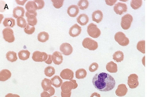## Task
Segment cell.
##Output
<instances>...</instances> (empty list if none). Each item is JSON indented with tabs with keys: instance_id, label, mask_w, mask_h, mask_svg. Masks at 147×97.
<instances>
[{
	"instance_id": "6da1fadb",
	"label": "cell",
	"mask_w": 147,
	"mask_h": 97,
	"mask_svg": "<svg viewBox=\"0 0 147 97\" xmlns=\"http://www.w3.org/2000/svg\"><path fill=\"white\" fill-rule=\"evenodd\" d=\"M92 81L97 89L102 92L112 90L115 85L114 78L110 74L104 72L95 74L92 78Z\"/></svg>"
},
{
	"instance_id": "7a4b0ae2",
	"label": "cell",
	"mask_w": 147,
	"mask_h": 97,
	"mask_svg": "<svg viewBox=\"0 0 147 97\" xmlns=\"http://www.w3.org/2000/svg\"><path fill=\"white\" fill-rule=\"evenodd\" d=\"M115 41L120 45L125 46L129 43V39L122 32L119 31L116 33L114 36Z\"/></svg>"
},
{
	"instance_id": "3957f363",
	"label": "cell",
	"mask_w": 147,
	"mask_h": 97,
	"mask_svg": "<svg viewBox=\"0 0 147 97\" xmlns=\"http://www.w3.org/2000/svg\"><path fill=\"white\" fill-rule=\"evenodd\" d=\"M83 47L90 50H94L98 47V43L92 39L86 37L84 39L82 42Z\"/></svg>"
},
{
	"instance_id": "277c9868",
	"label": "cell",
	"mask_w": 147,
	"mask_h": 97,
	"mask_svg": "<svg viewBox=\"0 0 147 97\" xmlns=\"http://www.w3.org/2000/svg\"><path fill=\"white\" fill-rule=\"evenodd\" d=\"M87 32L90 37L95 38L98 37L101 34L100 31L96 25L92 23H90L88 26Z\"/></svg>"
},
{
	"instance_id": "5b68a950",
	"label": "cell",
	"mask_w": 147,
	"mask_h": 97,
	"mask_svg": "<svg viewBox=\"0 0 147 97\" xmlns=\"http://www.w3.org/2000/svg\"><path fill=\"white\" fill-rule=\"evenodd\" d=\"M132 16L129 14H127L123 16L121 18V25L124 30H127L130 27L133 21Z\"/></svg>"
},
{
	"instance_id": "8992f818",
	"label": "cell",
	"mask_w": 147,
	"mask_h": 97,
	"mask_svg": "<svg viewBox=\"0 0 147 97\" xmlns=\"http://www.w3.org/2000/svg\"><path fill=\"white\" fill-rule=\"evenodd\" d=\"M2 33L4 39L6 41L11 43L14 41L13 31L11 28L9 27L5 28L2 31Z\"/></svg>"
},
{
	"instance_id": "52a82bcc",
	"label": "cell",
	"mask_w": 147,
	"mask_h": 97,
	"mask_svg": "<svg viewBox=\"0 0 147 97\" xmlns=\"http://www.w3.org/2000/svg\"><path fill=\"white\" fill-rule=\"evenodd\" d=\"M48 57V55L46 53L36 51L33 53L32 58L35 62H42L45 61Z\"/></svg>"
},
{
	"instance_id": "ba28073f",
	"label": "cell",
	"mask_w": 147,
	"mask_h": 97,
	"mask_svg": "<svg viewBox=\"0 0 147 97\" xmlns=\"http://www.w3.org/2000/svg\"><path fill=\"white\" fill-rule=\"evenodd\" d=\"M138 76L136 74H131L128 77L127 83L131 89L136 88L139 84Z\"/></svg>"
},
{
	"instance_id": "9c48e42d",
	"label": "cell",
	"mask_w": 147,
	"mask_h": 97,
	"mask_svg": "<svg viewBox=\"0 0 147 97\" xmlns=\"http://www.w3.org/2000/svg\"><path fill=\"white\" fill-rule=\"evenodd\" d=\"M127 6L125 3L118 2L114 6V12L117 14L122 15L127 10Z\"/></svg>"
},
{
	"instance_id": "30bf717a",
	"label": "cell",
	"mask_w": 147,
	"mask_h": 97,
	"mask_svg": "<svg viewBox=\"0 0 147 97\" xmlns=\"http://www.w3.org/2000/svg\"><path fill=\"white\" fill-rule=\"evenodd\" d=\"M59 49L62 53L66 56L70 55L73 51L72 46L67 43H62L60 46Z\"/></svg>"
},
{
	"instance_id": "8fae6325",
	"label": "cell",
	"mask_w": 147,
	"mask_h": 97,
	"mask_svg": "<svg viewBox=\"0 0 147 97\" xmlns=\"http://www.w3.org/2000/svg\"><path fill=\"white\" fill-rule=\"evenodd\" d=\"M74 85L73 83L71 81H66L64 82L61 85V88L62 92L65 94H68L71 92L73 89Z\"/></svg>"
},
{
	"instance_id": "7c38bea8",
	"label": "cell",
	"mask_w": 147,
	"mask_h": 97,
	"mask_svg": "<svg viewBox=\"0 0 147 97\" xmlns=\"http://www.w3.org/2000/svg\"><path fill=\"white\" fill-rule=\"evenodd\" d=\"M60 76L63 79L70 81L74 78V73L72 70L67 68L62 70L60 73Z\"/></svg>"
},
{
	"instance_id": "4fadbf2b",
	"label": "cell",
	"mask_w": 147,
	"mask_h": 97,
	"mask_svg": "<svg viewBox=\"0 0 147 97\" xmlns=\"http://www.w3.org/2000/svg\"><path fill=\"white\" fill-rule=\"evenodd\" d=\"M37 13L34 14H30L27 11L25 13V16L27 17L28 24L30 26H34L37 22L36 16Z\"/></svg>"
},
{
	"instance_id": "5bb4252c",
	"label": "cell",
	"mask_w": 147,
	"mask_h": 97,
	"mask_svg": "<svg viewBox=\"0 0 147 97\" xmlns=\"http://www.w3.org/2000/svg\"><path fill=\"white\" fill-rule=\"evenodd\" d=\"M81 27L77 24H75L70 28L69 33L71 36L75 37L78 36L81 33Z\"/></svg>"
},
{
	"instance_id": "9a60e30c",
	"label": "cell",
	"mask_w": 147,
	"mask_h": 97,
	"mask_svg": "<svg viewBox=\"0 0 147 97\" xmlns=\"http://www.w3.org/2000/svg\"><path fill=\"white\" fill-rule=\"evenodd\" d=\"M27 11L31 14L37 13L36 10L38 9L37 7L35 2L34 1H29L25 6Z\"/></svg>"
},
{
	"instance_id": "2e32d148",
	"label": "cell",
	"mask_w": 147,
	"mask_h": 97,
	"mask_svg": "<svg viewBox=\"0 0 147 97\" xmlns=\"http://www.w3.org/2000/svg\"><path fill=\"white\" fill-rule=\"evenodd\" d=\"M128 89L126 85L124 84H121L118 86L115 93L117 96L121 97L125 95Z\"/></svg>"
},
{
	"instance_id": "e0dca14e",
	"label": "cell",
	"mask_w": 147,
	"mask_h": 97,
	"mask_svg": "<svg viewBox=\"0 0 147 97\" xmlns=\"http://www.w3.org/2000/svg\"><path fill=\"white\" fill-rule=\"evenodd\" d=\"M51 57L52 60L55 64H60L63 62V56L62 54L59 51H56L54 52Z\"/></svg>"
},
{
	"instance_id": "ac0fdd59",
	"label": "cell",
	"mask_w": 147,
	"mask_h": 97,
	"mask_svg": "<svg viewBox=\"0 0 147 97\" xmlns=\"http://www.w3.org/2000/svg\"><path fill=\"white\" fill-rule=\"evenodd\" d=\"M79 12L78 6L76 5H72L69 6L67 10L68 15L71 17H76Z\"/></svg>"
},
{
	"instance_id": "d6986e66",
	"label": "cell",
	"mask_w": 147,
	"mask_h": 97,
	"mask_svg": "<svg viewBox=\"0 0 147 97\" xmlns=\"http://www.w3.org/2000/svg\"><path fill=\"white\" fill-rule=\"evenodd\" d=\"M13 16L17 18L19 17L24 16L25 10L23 7L17 6L13 9Z\"/></svg>"
},
{
	"instance_id": "ffe728a7",
	"label": "cell",
	"mask_w": 147,
	"mask_h": 97,
	"mask_svg": "<svg viewBox=\"0 0 147 97\" xmlns=\"http://www.w3.org/2000/svg\"><path fill=\"white\" fill-rule=\"evenodd\" d=\"M103 14L100 10H97L94 11L92 14V20L97 23L100 22L102 19Z\"/></svg>"
},
{
	"instance_id": "44dd1931",
	"label": "cell",
	"mask_w": 147,
	"mask_h": 97,
	"mask_svg": "<svg viewBox=\"0 0 147 97\" xmlns=\"http://www.w3.org/2000/svg\"><path fill=\"white\" fill-rule=\"evenodd\" d=\"M78 23L81 26H84L87 24L89 21L88 16L86 14H80L76 18Z\"/></svg>"
},
{
	"instance_id": "7402d4cb",
	"label": "cell",
	"mask_w": 147,
	"mask_h": 97,
	"mask_svg": "<svg viewBox=\"0 0 147 97\" xmlns=\"http://www.w3.org/2000/svg\"><path fill=\"white\" fill-rule=\"evenodd\" d=\"M10 71L8 69H4L0 72V81H5L9 79L11 76Z\"/></svg>"
},
{
	"instance_id": "603a6c76",
	"label": "cell",
	"mask_w": 147,
	"mask_h": 97,
	"mask_svg": "<svg viewBox=\"0 0 147 97\" xmlns=\"http://www.w3.org/2000/svg\"><path fill=\"white\" fill-rule=\"evenodd\" d=\"M107 70L110 73H116L117 71V64L113 61L107 63L106 65Z\"/></svg>"
},
{
	"instance_id": "cb8c5ba5",
	"label": "cell",
	"mask_w": 147,
	"mask_h": 97,
	"mask_svg": "<svg viewBox=\"0 0 147 97\" xmlns=\"http://www.w3.org/2000/svg\"><path fill=\"white\" fill-rule=\"evenodd\" d=\"M124 58L123 53L119 50L115 52L113 55V59L117 62H121L122 61Z\"/></svg>"
},
{
	"instance_id": "d4e9b609",
	"label": "cell",
	"mask_w": 147,
	"mask_h": 97,
	"mask_svg": "<svg viewBox=\"0 0 147 97\" xmlns=\"http://www.w3.org/2000/svg\"><path fill=\"white\" fill-rule=\"evenodd\" d=\"M41 84L44 90L48 91L51 89L52 83L51 80L45 78L42 80Z\"/></svg>"
},
{
	"instance_id": "484cf974",
	"label": "cell",
	"mask_w": 147,
	"mask_h": 97,
	"mask_svg": "<svg viewBox=\"0 0 147 97\" xmlns=\"http://www.w3.org/2000/svg\"><path fill=\"white\" fill-rule=\"evenodd\" d=\"M52 84L56 88L59 87L61 85L63 80L58 75H56L51 79Z\"/></svg>"
},
{
	"instance_id": "4316f807",
	"label": "cell",
	"mask_w": 147,
	"mask_h": 97,
	"mask_svg": "<svg viewBox=\"0 0 147 97\" xmlns=\"http://www.w3.org/2000/svg\"><path fill=\"white\" fill-rule=\"evenodd\" d=\"M18 54L19 59L24 60L28 59L29 58L30 53L27 50H22L18 52Z\"/></svg>"
},
{
	"instance_id": "83f0119b",
	"label": "cell",
	"mask_w": 147,
	"mask_h": 97,
	"mask_svg": "<svg viewBox=\"0 0 147 97\" xmlns=\"http://www.w3.org/2000/svg\"><path fill=\"white\" fill-rule=\"evenodd\" d=\"M3 24L5 27L12 28L15 25V20L12 18H5Z\"/></svg>"
},
{
	"instance_id": "f1b7e54d",
	"label": "cell",
	"mask_w": 147,
	"mask_h": 97,
	"mask_svg": "<svg viewBox=\"0 0 147 97\" xmlns=\"http://www.w3.org/2000/svg\"><path fill=\"white\" fill-rule=\"evenodd\" d=\"M6 56L7 59L11 62L16 61L18 59L16 53L13 51H9L7 52Z\"/></svg>"
},
{
	"instance_id": "f546056e",
	"label": "cell",
	"mask_w": 147,
	"mask_h": 97,
	"mask_svg": "<svg viewBox=\"0 0 147 97\" xmlns=\"http://www.w3.org/2000/svg\"><path fill=\"white\" fill-rule=\"evenodd\" d=\"M87 74L86 71L83 68L79 69L76 71V77L78 79L85 78L86 77Z\"/></svg>"
},
{
	"instance_id": "4dcf8cb0",
	"label": "cell",
	"mask_w": 147,
	"mask_h": 97,
	"mask_svg": "<svg viewBox=\"0 0 147 97\" xmlns=\"http://www.w3.org/2000/svg\"><path fill=\"white\" fill-rule=\"evenodd\" d=\"M49 35L48 33L45 31L40 32L37 36L38 40L41 42H45L49 39Z\"/></svg>"
},
{
	"instance_id": "1f68e13d",
	"label": "cell",
	"mask_w": 147,
	"mask_h": 97,
	"mask_svg": "<svg viewBox=\"0 0 147 97\" xmlns=\"http://www.w3.org/2000/svg\"><path fill=\"white\" fill-rule=\"evenodd\" d=\"M44 71L45 75L47 76L50 77L55 74V70L53 67L49 66L45 68Z\"/></svg>"
},
{
	"instance_id": "d6a6232c",
	"label": "cell",
	"mask_w": 147,
	"mask_h": 97,
	"mask_svg": "<svg viewBox=\"0 0 147 97\" xmlns=\"http://www.w3.org/2000/svg\"><path fill=\"white\" fill-rule=\"evenodd\" d=\"M89 5L88 0H81L79 1L77 4L78 7L81 10H84L87 9Z\"/></svg>"
},
{
	"instance_id": "836d02e7",
	"label": "cell",
	"mask_w": 147,
	"mask_h": 97,
	"mask_svg": "<svg viewBox=\"0 0 147 97\" xmlns=\"http://www.w3.org/2000/svg\"><path fill=\"white\" fill-rule=\"evenodd\" d=\"M142 0H132L130 5L132 8L134 9H137L142 6Z\"/></svg>"
},
{
	"instance_id": "e575fe53",
	"label": "cell",
	"mask_w": 147,
	"mask_h": 97,
	"mask_svg": "<svg viewBox=\"0 0 147 97\" xmlns=\"http://www.w3.org/2000/svg\"><path fill=\"white\" fill-rule=\"evenodd\" d=\"M137 49L143 54L145 53V41L141 40L139 41L137 45Z\"/></svg>"
},
{
	"instance_id": "d590c367",
	"label": "cell",
	"mask_w": 147,
	"mask_h": 97,
	"mask_svg": "<svg viewBox=\"0 0 147 97\" xmlns=\"http://www.w3.org/2000/svg\"><path fill=\"white\" fill-rule=\"evenodd\" d=\"M17 25L22 28H24L27 24L25 19L23 17H20L16 20Z\"/></svg>"
},
{
	"instance_id": "8d00e7d4",
	"label": "cell",
	"mask_w": 147,
	"mask_h": 97,
	"mask_svg": "<svg viewBox=\"0 0 147 97\" xmlns=\"http://www.w3.org/2000/svg\"><path fill=\"white\" fill-rule=\"evenodd\" d=\"M35 30V28L34 26H32L27 24L26 26L24 28V31L26 34L31 35L33 33Z\"/></svg>"
},
{
	"instance_id": "74e56055",
	"label": "cell",
	"mask_w": 147,
	"mask_h": 97,
	"mask_svg": "<svg viewBox=\"0 0 147 97\" xmlns=\"http://www.w3.org/2000/svg\"><path fill=\"white\" fill-rule=\"evenodd\" d=\"M53 6L56 8L59 9L62 7L64 0H51Z\"/></svg>"
},
{
	"instance_id": "f35d334b",
	"label": "cell",
	"mask_w": 147,
	"mask_h": 97,
	"mask_svg": "<svg viewBox=\"0 0 147 97\" xmlns=\"http://www.w3.org/2000/svg\"><path fill=\"white\" fill-rule=\"evenodd\" d=\"M98 64L95 62L92 63L89 66V70L91 72H93L96 71L98 68Z\"/></svg>"
},
{
	"instance_id": "ab89813d",
	"label": "cell",
	"mask_w": 147,
	"mask_h": 97,
	"mask_svg": "<svg viewBox=\"0 0 147 97\" xmlns=\"http://www.w3.org/2000/svg\"><path fill=\"white\" fill-rule=\"evenodd\" d=\"M35 2L37 7L38 9H40L43 8L45 5V2L43 0H34Z\"/></svg>"
},
{
	"instance_id": "60d3db41",
	"label": "cell",
	"mask_w": 147,
	"mask_h": 97,
	"mask_svg": "<svg viewBox=\"0 0 147 97\" xmlns=\"http://www.w3.org/2000/svg\"><path fill=\"white\" fill-rule=\"evenodd\" d=\"M40 96L41 97H50L51 96L48 91H44L41 93Z\"/></svg>"
},
{
	"instance_id": "b9f144b4",
	"label": "cell",
	"mask_w": 147,
	"mask_h": 97,
	"mask_svg": "<svg viewBox=\"0 0 147 97\" xmlns=\"http://www.w3.org/2000/svg\"><path fill=\"white\" fill-rule=\"evenodd\" d=\"M117 1V0H105L106 4L111 6L113 5Z\"/></svg>"
},
{
	"instance_id": "7bdbcfd3",
	"label": "cell",
	"mask_w": 147,
	"mask_h": 97,
	"mask_svg": "<svg viewBox=\"0 0 147 97\" xmlns=\"http://www.w3.org/2000/svg\"><path fill=\"white\" fill-rule=\"evenodd\" d=\"M51 55L50 54L48 55V57L47 60L45 61V62L47 64H51L52 62Z\"/></svg>"
},
{
	"instance_id": "ee69618b",
	"label": "cell",
	"mask_w": 147,
	"mask_h": 97,
	"mask_svg": "<svg viewBox=\"0 0 147 97\" xmlns=\"http://www.w3.org/2000/svg\"><path fill=\"white\" fill-rule=\"evenodd\" d=\"M5 97H20V96L17 94H13L11 93H9L6 95Z\"/></svg>"
},
{
	"instance_id": "f6af8a7d",
	"label": "cell",
	"mask_w": 147,
	"mask_h": 97,
	"mask_svg": "<svg viewBox=\"0 0 147 97\" xmlns=\"http://www.w3.org/2000/svg\"><path fill=\"white\" fill-rule=\"evenodd\" d=\"M48 91L50 94L51 96L55 94V92L54 88L52 86L51 87V89Z\"/></svg>"
},
{
	"instance_id": "bcb514c9",
	"label": "cell",
	"mask_w": 147,
	"mask_h": 97,
	"mask_svg": "<svg viewBox=\"0 0 147 97\" xmlns=\"http://www.w3.org/2000/svg\"><path fill=\"white\" fill-rule=\"evenodd\" d=\"M71 94V92L68 94H64L62 92H61V97H70Z\"/></svg>"
},
{
	"instance_id": "7dc6e473",
	"label": "cell",
	"mask_w": 147,
	"mask_h": 97,
	"mask_svg": "<svg viewBox=\"0 0 147 97\" xmlns=\"http://www.w3.org/2000/svg\"><path fill=\"white\" fill-rule=\"evenodd\" d=\"M90 97H101L100 95L99 94L96 92L92 93Z\"/></svg>"
},
{
	"instance_id": "c3c4849f",
	"label": "cell",
	"mask_w": 147,
	"mask_h": 97,
	"mask_svg": "<svg viewBox=\"0 0 147 97\" xmlns=\"http://www.w3.org/2000/svg\"><path fill=\"white\" fill-rule=\"evenodd\" d=\"M27 1V0H24V1H19V0H16V3L19 5H24L25 2Z\"/></svg>"
},
{
	"instance_id": "681fc988",
	"label": "cell",
	"mask_w": 147,
	"mask_h": 97,
	"mask_svg": "<svg viewBox=\"0 0 147 97\" xmlns=\"http://www.w3.org/2000/svg\"><path fill=\"white\" fill-rule=\"evenodd\" d=\"M70 81L72 82L74 84V86L73 89L76 88L78 86V84L76 83V80L72 79Z\"/></svg>"
},
{
	"instance_id": "f907efd6",
	"label": "cell",
	"mask_w": 147,
	"mask_h": 97,
	"mask_svg": "<svg viewBox=\"0 0 147 97\" xmlns=\"http://www.w3.org/2000/svg\"><path fill=\"white\" fill-rule=\"evenodd\" d=\"M144 57L145 56H144L143 57V59L142 60V63H143V65L145 66Z\"/></svg>"
},
{
	"instance_id": "816d5d0a",
	"label": "cell",
	"mask_w": 147,
	"mask_h": 97,
	"mask_svg": "<svg viewBox=\"0 0 147 97\" xmlns=\"http://www.w3.org/2000/svg\"><path fill=\"white\" fill-rule=\"evenodd\" d=\"M53 97H56V96H54Z\"/></svg>"
}]
</instances>
